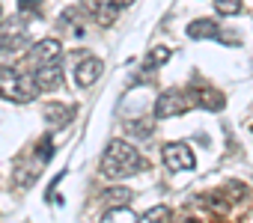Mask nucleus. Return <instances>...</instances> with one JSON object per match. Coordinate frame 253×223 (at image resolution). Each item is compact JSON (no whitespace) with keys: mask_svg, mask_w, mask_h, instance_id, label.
<instances>
[{"mask_svg":"<svg viewBox=\"0 0 253 223\" xmlns=\"http://www.w3.org/2000/svg\"><path fill=\"white\" fill-rule=\"evenodd\" d=\"M101 176L104 179H125V176H134L143 170V155L125 140H110L104 155H101V164H98Z\"/></svg>","mask_w":253,"mask_h":223,"instance_id":"obj_1","label":"nucleus"},{"mask_svg":"<svg viewBox=\"0 0 253 223\" xmlns=\"http://www.w3.org/2000/svg\"><path fill=\"white\" fill-rule=\"evenodd\" d=\"M75 104H63V101H51V104H45L42 107V116L51 122V125H66V122H72L75 119Z\"/></svg>","mask_w":253,"mask_h":223,"instance_id":"obj_8","label":"nucleus"},{"mask_svg":"<svg viewBox=\"0 0 253 223\" xmlns=\"http://www.w3.org/2000/svg\"><path fill=\"white\" fill-rule=\"evenodd\" d=\"M167 60H170V48H155V51L149 54V63H146V66L155 69V66H164Z\"/></svg>","mask_w":253,"mask_h":223,"instance_id":"obj_16","label":"nucleus"},{"mask_svg":"<svg viewBox=\"0 0 253 223\" xmlns=\"http://www.w3.org/2000/svg\"><path fill=\"white\" fill-rule=\"evenodd\" d=\"M110 3H113V6H119V9H122V6H131V3H134V0H110Z\"/></svg>","mask_w":253,"mask_h":223,"instance_id":"obj_18","label":"nucleus"},{"mask_svg":"<svg viewBox=\"0 0 253 223\" xmlns=\"http://www.w3.org/2000/svg\"><path fill=\"white\" fill-rule=\"evenodd\" d=\"M0 95H3L6 101H15V104H27L39 95V86L33 77L15 72V69H0Z\"/></svg>","mask_w":253,"mask_h":223,"instance_id":"obj_2","label":"nucleus"},{"mask_svg":"<svg viewBox=\"0 0 253 223\" xmlns=\"http://www.w3.org/2000/svg\"><path fill=\"white\" fill-rule=\"evenodd\" d=\"M188 36L191 39H217L220 30H217V24L211 18H197V21L188 24Z\"/></svg>","mask_w":253,"mask_h":223,"instance_id":"obj_9","label":"nucleus"},{"mask_svg":"<svg viewBox=\"0 0 253 223\" xmlns=\"http://www.w3.org/2000/svg\"><path fill=\"white\" fill-rule=\"evenodd\" d=\"M33 80H36L39 92H54V89L63 83V63H60V60H54V63L39 66V69H36V74H33Z\"/></svg>","mask_w":253,"mask_h":223,"instance_id":"obj_6","label":"nucleus"},{"mask_svg":"<svg viewBox=\"0 0 253 223\" xmlns=\"http://www.w3.org/2000/svg\"><path fill=\"white\" fill-rule=\"evenodd\" d=\"M60 51H63L60 39H42V42L30 45V51H27V60H30V63L39 69V66H45V63H54V60H60Z\"/></svg>","mask_w":253,"mask_h":223,"instance_id":"obj_5","label":"nucleus"},{"mask_svg":"<svg viewBox=\"0 0 253 223\" xmlns=\"http://www.w3.org/2000/svg\"><path fill=\"white\" fill-rule=\"evenodd\" d=\"M161 158H164L167 170H173V173H179V170H194V164H197V158H194V152H191L188 143H167L164 152H161Z\"/></svg>","mask_w":253,"mask_h":223,"instance_id":"obj_4","label":"nucleus"},{"mask_svg":"<svg viewBox=\"0 0 253 223\" xmlns=\"http://www.w3.org/2000/svg\"><path fill=\"white\" fill-rule=\"evenodd\" d=\"M116 9H119V6H113V3H101V6H98V12H95L92 18H95L101 27H110V24L116 21Z\"/></svg>","mask_w":253,"mask_h":223,"instance_id":"obj_14","label":"nucleus"},{"mask_svg":"<svg viewBox=\"0 0 253 223\" xmlns=\"http://www.w3.org/2000/svg\"><path fill=\"white\" fill-rule=\"evenodd\" d=\"M194 98L200 101V107H211V110H220V107H223V95H220L217 89L194 86Z\"/></svg>","mask_w":253,"mask_h":223,"instance_id":"obj_10","label":"nucleus"},{"mask_svg":"<svg viewBox=\"0 0 253 223\" xmlns=\"http://www.w3.org/2000/svg\"><path fill=\"white\" fill-rule=\"evenodd\" d=\"M101 223H140V217H137L128 205H113V208L101 217Z\"/></svg>","mask_w":253,"mask_h":223,"instance_id":"obj_11","label":"nucleus"},{"mask_svg":"<svg viewBox=\"0 0 253 223\" xmlns=\"http://www.w3.org/2000/svg\"><path fill=\"white\" fill-rule=\"evenodd\" d=\"M101 72H104V63L98 57H84L75 69V80H78V86H92L101 77Z\"/></svg>","mask_w":253,"mask_h":223,"instance_id":"obj_7","label":"nucleus"},{"mask_svg":"<svg viewBox=\"0 0 253 223\" xmlns=\"http://www.w3.org/2000/svg\"><path fill=\"white\" fill-rule=\"evenodd\" d=\"M188 107H191L188 92H182V89H167V92H161L158 101H155V116H158V119H173V116L185 113Z\"/></svg>","mask_w":253,"mask_h":223,"instance_id":"obj_3","label":"nucleus"},{"mask_svg":"<svg viewBox=\"0 0 253 223\" xmlns=\"http://www.w3.org/2000/svg\"><path fill=\"white\" fill-rule=\"evenodd\" d=\"M167 220H170V208L167 205H155V208L140 214V223H167Z\"/></svg>","mask_w":253,"mask_h":223,"instance_id":"obj_13","label":"nucleus"},{"mask_svg":"<svg viewBox=\"0 0 253 223\" xmlns=\"http://www.w3.org/2000/svg\"><path fill=\"white\" fill-rule=\"evenodd\" d=\"M134 193L128 190V187H110V190H104L101 193V199L104 202H110V205H128V199H131Z\"/></svg>","mask_w":253,"mask_h":223,"instance_id":"obj_12","label":"nucleus"},{"mask_svg":"<svg viewBox=\"0 0 253 223\" xmlns=\"http://www.w3.org/2000/svg\"><path fill=\"white\" fill-rule=\"evenodd\" d=\"M36 158H39L42 164H48V161H51V143H48V140H45V143H39V155H36Z\"/></svg>","mask_w":253,"mask_h":223,"instance_id":"obj_17","label":"nucleus"},{"mask_svg":"<svg viewBox=\"0 0 253 223\" xmlns=\"http://www.w3.org/2000/svg\"><path fill=\"white\" fill-rule=\"evenodd\" d=\"M185 223H200V220H185Z\"/></svg>","mask_w":253,"mask_h":223,"instance_id":"obj_19","label":"nucleus"},{"mask_svg":"<svg viewBox=\"0 0 253 223\" xmlns=\"http://www.w3.org/2000/svg\"><path fill=\"white\" fill-rule=\"evenodd\" d=\"M214 9L220 15H235L241 12V0H214Z\"/></svg>","mask_w":253,"mask_h":223,"instance_id":"obj_15","label":"nucleus"}]
</instances>
